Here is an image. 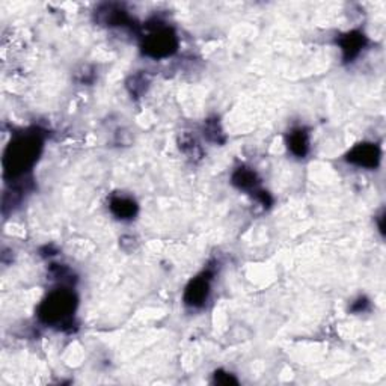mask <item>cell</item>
I'll list each match as a JSON object with an SVG mask.
<instances>
[{
    "mask_svg": "<svg viewBox=\"0 0 386 386\" xmlns=\"http://www.w3.org/2000/svg\"><path fill=\"white\" fill-rule=\"evenodd\" d=\"M145 29L146 32L140 40V50L145 56L163 59L172 56L178 50L180 41H178L174 27L162 23L160 20H154L146 23Z\"/></svg>",
    "mask_w": 386,
    "mask_h": 386,
    "instance_id": "3957f363",
    "label": "cell"
},
{
    "mask_svg": "<svg viewBox=\"0 0 386 386\" xmlns=\"http://www.w3.org/2000/svg\"><path fill=\"white\" fill-rule=\"evenodd\" d=\"M77 309V298L71 287H59L47 294L38 309L40 322L56 329H68L74 324V313Z\"/></svg>",
    "mask_w": 386,
    "mask_h": 386,
    "instance_id": "7a4b0ae2",
    "label": "cell"
},
{
    "mask_svg": "<svg viewBox=\"0 0 386 386\" xmlns=\"http://www.w3.org/2000/svg\"><path fill=\"white\" fill-rule=\"evenodd\" d=\"M288 150L293 155L299 159H303L309 153V133L307 129L298 127L293 129L287 136Z\"/></svg>",
    "mask_w": 386,
    "mask_h": 386,
    "instance_id": "30bf717a",
    "label": "cell"
},
{
    "mask_svg": "<svg viewBox=\"0 0 386 386\" xmlns=\"http://www.w3.org/2000/svg\"><path fill=\"white\" fill-rule=\"evenodd\" d=\"M178 146H180L181 153L188 155L192 160L203 159V148L199 145L196 138L190 135V133H181V136L178 138Z\"/></svg>",
    "mask_w": 386,
    "mask_h": 386,
    "instance_id": "8fae6325",
    "label": "cell"
},
{
    "mask_svg": "<svg viewBox=\"0 0 386 386\" xmlns=\"http://www.w3.org/2000/svg\"><path fill=\"white\" fill-rule=\"evenodd\" d=\"M95 21L107 27H131L136 29L135 20L130 17L129 11L120 3H103L95 10Z\"/></svg>",
    "mask_w": 386,
    "mask_h": 386,
    "instance_id": "5b68a950",
    "label": "cell"
},
{
    "mask_svg": "<svg viewBox=\"0 0 386 386\" xmlns=\"http://www.w3.org/2000/svg\"><path fill=\"white\" fill-rule=\"evenodd\" d=\"M49 276L50 279L56 281L61 287H71L74 282V273L64 264H51Z\"/></svg>",
    "mask_w": 386,
    "mask_h": 386,
    "instance_id": "4fadbf2b",
    "label": "cell"
},
{
    "mask_svg": "<svg viewBox=\"0 0 386 386\" xmlns=\"http://www.w3.org/2000/svg\"><path fill=\"white\" fill-rule=\"evenodd\" d=\"M110 213L120 220H131L138 214V204L133 198L124 195H114L109 201Z\"/></svg>",
    "mask_w": 386,
    "mask_h": 386,
    "instance_id": "ba28073f",
    "label": "cell"
},
{
    "mask_svg": "<svg viewBox=\"0 0 386 386\" xmlns=\"http://www.w3.org/2000/svg\"><path fill=\"white\" fill-rule=\"evenodd\" d=\"M367 36L361 31H350L338 38V46L346 62H353L367 46Z\"/></svg>",
    "mask_w": 386,
    "mask_h": 386,
    "instance_id": "52a82bcc",
    "label": "cell"
},
{
    "mask_svg": "<svg viewBox=\"0 0 386 386\" xmlns=\"http://www.w3.org/2000/svg\"><path fill=\"white\" fill-rule=\"evenodd\" d=\"M231 183L239 190L249 192V193H254L259 189V178L257 172L254 169H250L248 166L237 168L233 172Z\"/></svg>",
    "mask_w": 386,
    "mask_h": 386,
    "instance_id": "9c48e42d",
    "label": "cell"
},
{
    "mask_svg": "<svg viewBox=\"0 0 386 386\" xmlns=\"http://www.w3.org/2000/svg\"><path fill=\"white\" fill-rule=\"evenodd\" d=\"M204 136L213 144H218V145L225 144V140H227L225 133L218 118H210V120H207L204 123Z\"/></svg>",
    "mask_w": 386,
    "mask_h": 386,
    "instance_id": "7c38bea8",
    "label": "cell"
},
{
    "mask_svg": "<svg viewBox=\"0 0 386 386\" xmlns=\"http://www.w3.org/2000/svg\"><path fill=\"white\" fill-rule=\"evenodd\" d=\"M148 83H150V81H148V77L145 76V74L139 73V74H135V76H131L129 79L127 89H129L131 95L139 96V95H142L146 91Z\"/></svg>",
    "mask_w": 386,
    "mask_h": 386,
    "instance_id": "5bb4252c",
    "label": "cell"
},
{
    "mask_svg": "<svg viewBox=\"0 0 386 386\" xmlns=\"http://www.w3.org/2000/svg\"><path fill=\"white\" fill-rule=\"evenodd\" d=\"M368 305H370L368 299L359 298V299L356 300V302L353 303V305H352V311H353V313H363V311L368 309Z\"/></svg>",
    "mask_w": 386,
    "mask_h": 386,
    "instance_id": "2e32d148",
    "label": "cell"
},
{
    "mask_svg": "<svg viewBox=\"0 0 386 386\" xmlns=\"http://www.w3.org/2000/svg\"><path fill=\"white\" fill-rule=\"evenodd\" d=\"M214 382L219 383V385H235V383H239V382H237V378L233 374L225 373V371H216V373H214Z\"/></svg>",
    "mask_w": 386,
    "mask_h": 386,
    "instance_id": "9a60e30c",
    "label": "cell"
},
{
    "mask_svg": "<svg viewBox=\"0 0 386 386\" xmlns=\"http://www.w3.org/2000/svg\"><path fill=\"white\" fill-rule=\"evenodd\" d=\"M44 146V136L38 129H32L14 136L3 154V174L6 180H20L31 172L38 162Z\"/></svg>",
    "mask_w": 386,
    "mask_h": 386,
    "instance_id": "6da1fadb",
    "label": "cell"
},
{
    "mask_svg": "<svg viewBox=\"0 0 386 386\" xmlns=\"http://www.w3.org/2000/svg\"><path fill=\"white\" fill-rule=\"evenodd\" d=\"M382 151L378 145L371 142H362L355 145L350 151L346 154V160L350 165L365 168V169H376L381 165Z\"/></svg>",
    "mask_w": 386,
    "mask_h": 386,
    "instance_id": "8992f818",
    "label": "cell"
},
{
    "mask_svg": "<svg viewBox=\"0 0 386 386\" xmlns=\"http://www.w3.org/2000/svg\"><path fill=\"white\" fill-rule=\"evenodd\" d=\"M213 274V270L207 269L189 282L183 296L185 305L190 308H203L205 305L211 292Z\"/></svg>",
    "mask_w": 386,
    "mask_h": 386,
    "instance_id": "277c9868",
    "label": "cell"
}]
</instances>
